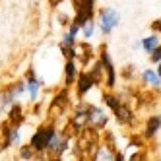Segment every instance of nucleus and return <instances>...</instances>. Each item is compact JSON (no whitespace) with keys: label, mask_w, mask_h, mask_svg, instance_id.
<instances>
[{"label":"nucleus","mask_w":161,"mask_h":161,"mask_svg":"<svg viewBox=\"0 0 161 161\" xmlns=\"http://www.w3.org/2000/svg\"><path fill=\"white\" fill-rule=\"evenodd\" d=\"M54 126L53 124H47V126H41V128L31 136V147L35 149V152H45V149L49 147V142L54 134Z\"/></svg>","instance_id":"obj_1"},{"label":"nucleus","mask_w":161,"mask_h":161,"mask_svg":"<svg viewBox=\"0 0 161 161\" xmlns=\"http://www.w3.org/2000/svg\"><path fill=\"white\" fill-rule=\"evenodd\" d=\"M119 12L117 10H113V8H103L101 12H99V29L103 35H109V33L119 25Z\"/></svg>","instance_id":"obj_2"},{"label":"nucleus","mask_w":161,"mask_h":161,"mask_svg":"<svg viewBox=\"0 0 161 161\" xmlns=\"http://www.w3.org/2000/svg\"><path fill=\"white\" fill-rule=\"evenodd\" d=\"M93 6H95L93 0H80V2H76V8H78L76 24L80 27H82L84 24H87L89 19H93Z\"/></svg>","instance_id":"obj_3"},{"label":"nucleus","mask_w":161,"mask_h":161,"mask_svg":"<svg viewBox=\"0 0 161 161\" xmlns=\"http://www.w3.org/2000/svg\"><path fill=\"white\" fill-rule=\"evenodd\" d=\"M76 82H78V95H84V93H87V91L97 84V80L91 76V72H84V74L78 76Z\"/></svg>","instance_id":"obj_4"},{"label":"nucleus","mask_w":161,"mask_h":161,"mask_svg":"<svg viewBox=\"0 0 161 161\" xmlns=\"http://www.w3.org/2000/svg\"><path fill=\"white\" fill-rule=\"evenodd\" d=\"M101 62H103V68L107 72V86L109 87H114V82H117V76H114V64L111 62V56L107 51H101Z\"/></svg>","instance_id":"obj_5"},{"label":"nucleus","mask_w":161,"mask_h":161,"mask_svg":"<svg viewBox=\"0 0 161 161\" xmlns=\"http://www.w3.org/2000/svg\"><path fill=\"white\" fill-rule=\"evenodd\" d=\"M89 126H93V128H103V126L107 124V114L103 113L99 107H91L89 109Z\"/></svg>","instance_id":"obj_6"},{"label":"nucleus","mask_w":161,"mask_h":161,"mask_svg":"<svg viewBox=\"0 0 161 161\" xmlns=\"http://www.w3.org/2000/svg\"><path fill=\"white\" fill-rule=\"evenodd\" d=\"M161 130V117L159 114H155V117H152V119H147V122H146V138H153L157 132Z\"/></svg>","instance_id":"obj_7"},{"label":"nucleus","mask_w":161,"mask_h":161,"mask_svg":"<svg viewBox=\"0 0 161 161\" xmlns=\"http://www.w3.org/2000/svg\"><path fill=\"white\" fill-rule=\"evenodd\" d=\"M64 74H66V84H68V86L74 84L76 80H78V72H76V62H74V58H68L66 68H64Z\"/></svg>","instance_id":"obj_8"},{"label":"nucleus","mask_w":161,"mask_h":161,"mask_svg":"<svg viewBox=\"0 0 161 161\" xmlns=\"http://www.w3.org/2000/svg\"><path fill=\"white\" fill-rule=\"evenodd\" d=\"M21 120H24V109H21L19 105H14L12 111L8 113V122L12 124V126H18Z\"/></svg>","instance_id":"obj_9"},{"label":"nucleus","mask_w":161,"mask_h":161,"mask_svg":"<svg viewBox=\"0 0 161 161\" xmlns=\"http://www.w3.org/2000/svg\"><path fill=\"white\" fill-rule=\"evenodd\" d=\"M142 80H144L146 84L153 86V87H159L161 86V76L157 72H153V70H144L142 72Z\"/></svg>","instance_id":"obj_10"},{"label":"nucleus","mask_w":161,"mask_h":161,"mask_svg":"<svg viewBox=\"0 0 161 161\" xmlns=\"http://www.w3.org/2000/svg\"><path fill=\"white\" fill-rule=\"evenodd\" d=\"M114 117H117V120H119L120 124H128V122L132 120V111L126 107V105H120L119 111H114Z\"/></svg>","instance_id":"obj_11"},{"label":"nucleus","mask_w":161,"mask_h":161,"mask_svg":"<svg viewBox=\"0 0 161 161\" xmlns=\"http://www.w3.org/2000/svg\"><path fill=\"white\" fill-rule=\"evenodd\" d=\"M157 45H159V35H149V37H146L142 41V47H144L146 53H153V49Z\"/></svg>","instance_id":"obj_12"},{"label":"nucleus","mask_w":161,"mask_h":161,"mask_svg":"<svg viewBox=\"0 0 161 161\" xmlns=\"http://www.w3.org/2000/svg\"><path fill=\"white\" fill-rule=\"evenodd\" d=\"M60 107H68V93L66 91H60V93L53 99L51 109H60Z\"/></svg>","instance_id":"obj_13"},{"label":"nucleus","mask_w":161,"mask_h":161,"mask_svg":"<svg viewBox=\"0 0 161 161\" xmlns=\"http://www.w3.org/2000/svg\"><path fill=\"white\" fill-rule=\"evenodd\" d=\"M39 87H41L39 80L29 78V82H27V89H29V97H31L33 101H35V99H37V95H39Z\"/></svg>","instance_id":"obj_14"},{"label":"nucleus","mask_w":161,"mask_h":161,"mask_svg":"<svg viewBox=\"0 0 161 161\" xmlns=\"http://www.w3.org/2000/svg\"><path fill=\"white\" fill-rule=\"evenodd\" d=\"M105 103L109 105V109H111L113 113H114V111H119V107L122 105L120 99H119V97H114V95H111V93H107V95H105Z\"/></svg>","instance_id":"obj_15"},{"label":"nucleus","mask_w":161,"mask_h":161,"mask_svg":"<svg viewBox=\"0 0 161 161\" xmlns=\"http://www.w3.org/2000/svg\"><path fill=\"white\" fill-rule=\"evenodd\" d=\"M95 159H117V155L109 147H99L97 153H95Z\"/></svg>","instance_id":"obj_16"},{"label":"nucleus","mask_w":161,"mask_h":161,"mask_svg":"<svg viewBox=\"0 0 161 161\" xmlns=\"http://www.w3.org/2000/svg\"><path fill=\"white\" fill-rule=\"evenodd\" d=\"M93 29H95V24H93V19H89L87 24L82 25V33H84V37L86 39H91L93 37Z\"/></svg>","instance_id":"obj_17"},{"label":"nucleus","mask_w":161,"mask_h":161,"mask_svg":"<svg viewBox=\"0 0 161 161\" xmlns=\"http://www.w3.org/2000/svg\"><path fill=\"white\" fill-rule=\"evenodd\" d=\"M33 153H35V149L31 147V144L29 146H21V149H19V157L21 159H33Z\"/></svg>","instance_id":"obj_18"},{"label":"nucleus","mask_w":161,"mask_h":161,"mask_svg":"<svg viewBox=\"0 0 161 161\" xmlns=\"http://www.w3.org/2000/svg\"><path fill=\"white\" fill-rule=\"evenodd\" d=\"M149 60L155 62V64L161 62V45H157V47L153 49V53H149Z\"/></svg>","instance_id":"obj_19"},{"label":"nucleus","mask_w":161,"mask_h":161,"mask_svg":"<svg viewBox=\"0 0 161 161\" xmlns=\"http://www.w3.org/2000/svg\"><path fill=\"white\" fill-rule=\"evenodd\" d=\"M74 39H76V35L68 29L66 33H64V45H74Z\"/></svg>","instance_id":"obj_20"},{"label":"nucleus","mask_w":161,"mask_h":161,"mask_svg":"<svg viewBox=\"0 0 161 161\" xmlns=\"http://www.w3.org/2000/svg\"><path fill=\"white\" fill-rule=\"evenodd\" d=\"M152 29H153L155 33H161V19H157V21H153V24H152Z\"/></svg>","instance_id":"obj_21"},{"label":"nucleus","mask_w":161,"mask_h":161,"mask_svg":"<svg viewBox=\"0 0 161 161\" xmlns=\"http://www.w3.org/2000/svg\"><path fill=\"white\" fill-rule=\"evenodd\" d=\"M157 74H159V76H161V64H159V66H157Z\"/></svg>","instance_id":"obj_22"}]
</instances>
